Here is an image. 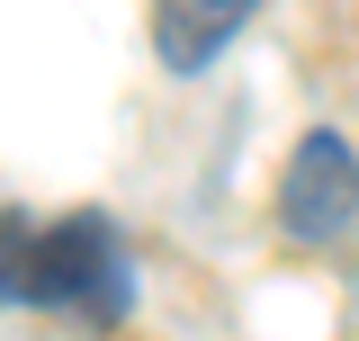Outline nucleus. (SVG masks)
Instances as JSON below:
<instances>
[{
  "mask_svg": "<svg viewBox=\"0 0 359 341\" xmlns=\"http://www.w3.org/2000/svg\"><path fill=\"white\" fill-rule=\"evenodd\" d=\"M278 225L297 243H332V234L359 225V162H351L341 135H306L297 144V162L278 180Z\"/></svg>",
  "mask_w": 359,
  "mask_h": 341,
  "instance_id": "nucleus-2",
  "label": "nucleus"
},
{
  "mask_svg": "<svg viewBox=\"0 0 359 341\" xmlns=\"http://www.w3.org/2000/svg\"><path fill=\"white\" fill-rule=\"evenodd\" d=\"M126 243L108 215H0V297L9 305H72L90 323L126 314Z\"/></svg>",
  "mask_w": 359,
  "mask_h": 341,
  "instance_id": "nucleus-1",
  "label": "nucleus"
},
{
  "mask_svg": "<svg viewBox=\"0 0 359 341\" xmlns=\"http://www.w3.org/2000/svg\"><path fill=\"white\" fill-rule=\"evenodd\" d=\"M243 18H252V0H162L153 45H162L171 72H198V63H216L224 45L243 36Z\"/></svg>",
  "mask_w": 359,
  "mask_h": 341,
  "instance_id": "nucleus-3",
  "label": "nucleus"
}]
</instances>
